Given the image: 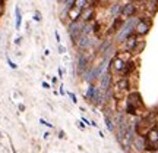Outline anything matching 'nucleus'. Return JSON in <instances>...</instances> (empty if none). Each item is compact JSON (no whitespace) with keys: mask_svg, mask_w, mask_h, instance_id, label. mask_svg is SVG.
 <instances>
[{"mask_svg":"<svg viewBox=\"0 0 158 153\" xmlns=\"http://www.w3.org/2000/svg\"><path fill=\"white\" fill-rule=\"evenodd\" d=\"M138 21H139V16L138 18L132 16V18L125 19L123 25L120 27V30H119V31L116 33V35H114V43H117V44H123L126 38L135 33V27H136V24H138Z\"/></svg>","mask_w":158,"mask_h":153,"instance_id":"nucleus-1","label":"nucleus"},{"mask_svg":"<svg viewBox=\"0 0 158 153\" xmlns=\"http://www.w3.org/2000/svg\"><path fill=\"white\" fill-rule=\"evenodd\" d=\"M91 63V56L88 55V52H78L75 59V74L81 76Z\"/></svg>","mask_w":158,"mask_h":153,"instance_id":"nucleus-2","label":"nucleus"},{"mask_svg":"<svg viewBox=\"0 0 158 153\" xmlns=\"http://www.w3.org/2000/svg\"><path fill=\"white\" fill-rule=\"evenodd\" d=\"M82 25L83 22L79 19V21H69L66 25V33L70 37V41L72 44H75L76 40L82 35Z\"/></svg>","mask_w":158,"mask_h":153,"instance_id":"nucleus-3","label":"nucleus"},{"mask_svg":"<svg viewBox=\"0 0 158 153\" xmlns=\"http://www.w3.org/2000/svg\"><path fill=\"white\" fill-rule=\"evenodd\" d=\"M151 27H152L151 16H148V15L139 16V21H138V24L135 27V34L138 35V37H145V35H148Z\"/></svg>","mask_w":158,"mask_h":153,"instance_id":"nucleus-4","label":"nucleus"},{"mask_svg":"<svg viewBox=\"0 0 158 153\" xmlns=\"http://www.w3.org/2000/svg\"><path fill=\"white\" fill-rule=\"evenodd\" d=\"M97 43L98 41L94 40V35H81L73 46L78 49V52H89Z\"/></svg>","mask_w":158,"mask_h":153,"instance_id":"nucleus-5","label":"nucleus"},{"mask_svg":"<svg viewBox=\"0 0 158 153\" xmlns=\"http://www.w3.org/2000/svg\"><path fill=\"white\" fill-rule=\"evenodd\" d=\"M145 140H146V149L145 150H148V152H155V150H158V125L151 128L150 131L146 133Z\"/></svg>","mask_w":158,"mask_h":153,"instance_id":"nucleus-6","label":"nucleus"},{"mask_svg":"<svg viewBox=\"0 0 158 153\" xmlns=\"http://www.w3.org/2000/svg\"><path fill=\"white\" fill-rule=\"evenodd\" d=\"M132 88V81L130 76H120L117 81L113 83V91H120V93H129Z\"/></svg>","mask_w":158,"mask_h":153,"instance_id":"nucleus-7","label":"nucleus"},{"mask_svg":"<svg viewBox=\"0 0 158 153\" xmlns=\"http://www.w3.org/2000/svg\"><path fill=\"white\" fill-rule=\"evenodd\" d=\"M126 103H129V105L135 106V108H136V109H139V111H141V108H145L141 93H139V91H136V90H132V91H129V93H127V96H126Z\"/></svg>","mask_w":158,"mask_h":153,"instance_id":"nucleus-8","label":"nucleus"},{"mask_svg":"<svg viewBox=\"0 0 158 153\" xmlns=\"http://www.w3.org/2000/svg\"><path fill=\"white\" fill-rule=\"evenodd\" d=\"M136 13H138V5H136L135 2L123 3V6H122V15H120L122 19H127V18L136 16Z\"/></svg>","mask_w":158,"mask_h":153,"instance_id":"nucleus-9","label":"nucleus"},{"mask_svg":"<svg viewBox=\"0 0 158 153\" xmlns=\"http://www.w3.org/2000/svg\"><path fill=\"white\" fill-rule=\"evenodd\" d=\"M98 81H100V85H98V87H100L103 91H107L110 88H113L114 80H113V74H111V72H106Z\"/></svg>","mask_w":158,"mask_h":153,"instance_id":"nucleus-10","label":"nucleus"},{"mask_svg":"<svg viewBox=\"0 0 158 153\" xmlns=\"http://www.w3.org/2000/svg\"><path fill=\"white\" fill-rule=\"evenodd\" d=\"M138 41H139V37L135 34V33L132 35H129L125 40V43H123V52H127V53H132L133 55V50H135Z\"/></svg>","mask_w":158,"mask_h":153,"instance_id":"nucleus-11","label":"nucleus"},{"mask_svg":"<svg viewBox=\"0 0 158 153\" xmlns=\"http://www.w3.org/2000/svg\"><path fill=\"white\" fill-rule=\"evenodd\" d=\"M95 16H97V9L92 8V6H88L82 10L81 13V21L82 22H94L95 21Z\"/></svg>","mask_w":158,"mask_h":153,"instance_id":"nucleus-12","label":"nucleus"},{"mask_svg":"<svg viewBox=\"0 0 158 153\" xmlns=\"http://www.w3.org/2000/svg\"><path fill=\"white\" fill-rule=\"evenodd\" d=\"M98 90H100V87L97 84H88V88H86V91L83 94L85 100L88 103H92L94 99H95V96H97V93H98Z\"/></svg>","mask_w":158,"mask_h":153,"instance_id":"nucleus-13","label":"nucleus"},{"mask_svg":"<svg viewBox=\"0 0 158 153\" xmlns=\"http://www.w3.org/2000/svg\"><path fill=\"white\" fill-rule=\"evenodd\" d=\"M132 147L133 149H136L138 152H143V150L146 149V140H145V136L136 134L135 138H133V141H132Z\"/></svg>","mask_w":158,"mask_h":153,"instance_id":"nucleus-14","label":"nucleus"},{"mask_svg":"<svg viewBox=\"0 0 158 153\" xmlns=\"http://www.w3.org/2000/svg\"><path fill=\"white\" fill-rule=\"evenodd\" d=\"M136 71V62L133 59L127 60L125 65V68H123V71H122V74H120V76H132V74Z\"/></svg>","mask_w":158,"mask_h":153,"instance_id":"nucleus-15","label":"nucleus"},{"mask_svg":"<svg viewBox=\"0 0 158 153\" xmlns=\"http://www.w3.org/2000/svg\"><path fill=\"white\" fill-rule=\"evenodd\" d=\"M122 3H113L110 8H108V15L111 19H116V18H120L122 15Z\"/></svg>","mask_w":158,"mask_h":153,"instance_id":"nucleus-16","label":"nucleus"},{"mask_svg":"<svg viewBox=\"0 0 158 153\" xmlns=\"http://www.w3.org/2000/svg\"><path fill=\"white\" fill-rule=\"evenodd\" d=\"M123 22H125V19H122V18H116V19H113V24L110 25V28H108L107 34L108 35H116V33L120 30V27L123 25Z\"/></svg>","mask_w":158,"mask_h":153,"instance_id":"nucleus-17","label":"nucleus"},{"mask_svg":"<svg viewBox=\"0 0 158 153\" xmlns=\"http://www.w3.org/2000/svg\"><path fill=\"white\" fill-rule=\"evenodd\" d=\"M81 13H82L81 9L72 6V8L69 9V21H79L81 19Z\"/></svg>","mask_w":158,"mask_h":153,"instance_id":"nucleus-18","label":"nucleus"},{"mask_svg":"<svg viewBox=\"0 0 158 153\" xmlns=\"http://www.w3.org/2000/svg\"><path fill=\"white\" fill-rule=\"evenodd\" d=\"M104 122H106V127L110 133H114L116 131V122H114V119L111 118V115H106L104 116Z\"/></svg>","mask_w":158,"mask_h":153,"instance_id":"nucleus-19","label":"nucleus"},{"mask_svg":"<svg viewBox=\"0 0 158 153\" xmlns=\"http://www.w3.org/2000/svg\"><path fill=\"white\" fill-rule=\"evenodd\" d=\"M21 24H22V12H21V8L16 6L15 8V28L18 31L21 30Z\"/></svg>","mask_w":158,"mask_h":153,"instance_id":"nucleus-20","label":"nucleus"},{"mask_svg":"<svg viewBox=\"0 0 158 153\" xmlns=\"http://www.w3.org/2000/svg\"><path fill=\"white\" fill-rule=\"evenodd\" d=\"M69 9L70 8H67V6H63L62 8V10H60V13H59V18H60V21L62 22H65V21H69Z\"/></svg>","mask_w":158,"mask_h":153,"instance_id":"nucleus-21","label":"nucleus"},{"mask_svg":"<svg viewBox=\"0 0 158 153\" xmlns=\"http://www.w3.org/2000/svg\"><path fill=\"white\" fill-rule=\"evenodd\" d=\"M145 46H146V41L142 38V40H139L138 41V44H136V47H135V50H133V55H139V53H142L143 52V49H145Z\"/></svg>","mask_w":158,"mask_h":153,"instance_id":"nucleus-22","label":"nucleus"},{"mask_svg":"<svg viewBox=\"0 0 158 153\" xmlns=\"http://www.w3.org/2000/svg\"><path fill=\"white\" fill-rule=\"evenodd\" d=\"M73 6L78 8V9H81V10H83L85 8H88V6H89V0H75Z\"/></svg>","mask_w":158,"mask_h":153,"instance_id":"nucleus-23","label":"nucleus"},{"mask_svg":"<svg viewBox=\"0 0 158 153\" xmlns=\"http://www.w3.org/2000/svg\"><path fill=\"white\" fill-rule=\"evenodd\" d=\"M32 19L35 21V22H41V19H42V16H41V12L40 10H35L34 12V16H32Z\"/></svg>","mask_w":158,"mask_h":153,"instance_id":"nucleus-24","label":"nucleus"},{"mask_svg":"<svg viewBox=\"0 0 158 153\" xmlns=\"http://www.w3.org/2000/svg\"><path fill=\"white\" fill-rule=\"evenodd\" d=\"M66 96H69L70 97V100H72V103H78V97H76L75 93H72V91H66Z\"/></svg>","mask_w":158,"mask_h":153,"instance_id":"nucleus-25","label":"nucleus"},{"mask_svg":"<svg viewBox=\"0 0 158 153\" xmlns=\"http://www.w3.org/2000/svg\"><path fill=\"white\" fill-rule=\"evenodd\" d=\"M40 124H42L44 127H47V128H53V124H50L49 121H45L44 118H40Z\"/></svg>","mask_w":158,"mask_h":153,"instance_id":"nucleus-26","label":"nucleus"},{"mask_svg":"<svg viewBox=\"0 0 158 153\" xmlns=\"http://www.w3.org/2000/svg\"><path fill=\"white\" fill-rule=\"evenodd\" d=\"M6 60H8V65H9V66H10L12 69H18V65H16V63H15V62H13L12 59H9V56L6 58Z\"/></svg>","mask_w":158,"mask_h":153,"instance_id":"nucleus-27","label":"nucleus"},{"mask_svg":"<svg viewBox=\"0 0 158 153\" xmlns=\"http://www.w3.org/2000/svg\"><path fill=\"white\" fill-rule=\"evenodd\" d=\"M54 35H56V41H57L59 44H62V37H60V33H59L57 30L54 31Z\"/></svg>","mask_w":158,"mask_h":153,"instance_id":"nucleus-28","label":"nucleus"},{"mask_svg":"<svg viewBox=\"0 0 158 153\" xmlns=\"http://www.w3.org/2000/svg\"><path fill=\"white\" fill-rule=\"evenodd\" d=\"M59 88H60V90H59V94H62V96H66V90H65V87H63V85H60Z\"/></svg>","mask_w":158,"mask_h":153,"instance_id":"nucleus-29","label":"nucleus"},{"mask_svg":"<svg viewBox=\"0 0 158 153\" xmlns=\"http://www.w3.org/2000/svg\"><path fill=\"white\" fill-rule=\"evenodd\" d=\"M51 83L54 85H57L59 84V76H51Z\"/></svg>","mask_w":158,"mask_h":153,"instance_id":"nucleus-30","label":"nucleus"},{"mask_svg":"<svg viewBox=\"0 0 158 153\" xmlns=\"http://www.w3.org/2000/svg\"><path fill=\"white\" fill-rule=\"evenodd\" d=\"M59 52H60V53L63 55V53L66 52V47H65V46H62V44H59Z\"/></svg>","mask_w":158,"mask_h":153,"instance_id":"nucleus-31","label":"nucleus"},{"mask_svg":"<svg viewBox=\"0 0 158 153\" xmlns=\"http://www.w3.org/2000/svg\"><path fill=\"white\" fill-rule=\"evenodd\" d=\"M78 127H79V130H85V124L82 121H78Z\"/></svg>","mask_w":158,"mask_h":153,"instance_id":"nucleus-32","label":"nucleus"},{"mask_svg":"<svg viewBox=\"0 0 158 153\" xmlns=\"http://www.w3.org/2000/svg\"><path fill=\"white\" fill-rule=\"evenodd\" d=\"M42 88H50V84H49V83H47V81H42Z\"/></svg>","mask_w":158,"mask_h":153,"instance_id":"nucleus-33","label":"nucleus"},{"mask_svg":"<svg viewBox=\"0 0 158 153\" xmlns=\"http://www.w3.org/2000/svg\"><path fill=\"white\" fill-rule=\"evenodd\" d=\"M21 41H22V37H16L15 38V44H21Z\"/></svg>","mask_w":158,"mask_h":153,"instance_id":"nucleus-34","label":"nucleus"},{"mask_svg":"<svg viewBox=\"0 0 158 153\" xmlns=\"http://www.w3.org/2000/svg\"><path fill=\"white\" fill-rule=\"evenodd\" d=\"M59 138H65V131H59Z\"/></svg>","mask_w":158,"mask_h":153,"instance_id":"nucleus-35","label":"nucleus"},{"mask_svg":"<svg viewBox=\"0 0 158 153\" xmlns=\"http://www.w3.org/2000/svg\"><path fill=\"white\" fill-rule=\"evenodd\" d=\"M59 76H60V78L63 76V69L62 68H59Z\"/></svg>","mask_w":158,"mask_h":153,"instance_id":"nucleus-36","label":"nucleus"},{"mask_svg":"<svg viewBox=\"0 0 158 153\" xmlns=\"http://www.w3.org/2000/svg\"><path fill=\"white\" fill-rule=\"evenodd\" d=\"M19 111L24 112V111H25V106H24V105H19Z\"/></svg>","mask_w":158,"mask_h":153,"instance_id":"nucleus-37","label":"nucleus"},{"mask_svg":"<svg viewBox=\"0 0 158 153\" xmlns=\"http://www.w3.org/2000/svg\"><path fill=\"white\" fill-rule=\"evenodd\" d=\"M49 55H50V50H49V49H45V50H44V56H49Z\"/></svg>","mask_w":158,"mask_h":153,"instance_id":"nucleus-38","label":"nucleus"},{"mask_svg":"<svg viewBox=\"0 0 158 153\" xmlns=\"http://www.w3.org/2000/svg\"><path fill=\"white\" fill-rule=\"evenodd\" d=\"M91 125H92V127H95V128L98 127V124H97V122H95V121H91Z\"/></svg>","mask_w":158,"mask_h":153,"instance_id":"nucleus-39","label":"nucleus"},{"mask_svg":"<svg viewBox=\"0 0 158 153\" xmlns=\"http://www.w3.org/2000/svg\"><path fill=\"white\" fill-rule=\"evenodd\" d=\"M44 138H45V140H47V138H49V137H50V133H44Z\"/></svg>","mask_w":158,"mask_h":153,"instance_id":"nucleus-40","label":"nucleus"},{"mask_svg":"<svg viewBox=\"0 0 158 153\" xmlns=\"http://www.w3.org/2000/svg\"><path fill=\"white\" fill-rule=\"evenodd\" d=\"M132 2H135V3H142V2H146V0H132Z\"/></svg>","mask_w":158,"mask_h":153,"instance_id":"nucleus-41","label":"nucleus"},{"mask_svg":"<svg viewBox=\"0 0 158 153\" xmlns=\"http://www.w3.org/2000/svg\"><path fill=\"white\" fill-rule=\"evenodd\" d=\"M13 153H18V152H16V150H15V149H13Z\"/></svg>","mask_w":158,"mask_h":153,"instance_id":"nucleus-42","label":"nucleus"},{"mask_svg":"<svg viewBox=\"0 0 158 153\" xmlns=\"http://www.w3.org/2000/svg\"><path fill=\"white\" fill-rule=\"evenodd\" d=\"M56 2H59V3H60V2H62V0H56Z\"/></svg>","mask_w":158,"mask_h":153,"instance_id":"nucleus-43","label":"nucleus"},{"mask_svg":"<svg viewBox=\"0 0 158 153\" xmlns=\"http://www.w3.org/2000/svg\"><path fill=\"white\" fill-rule=\"evenodd\" d=\"M0 138H2V133H0Z\"/></svg>","mask_w":158,"mask_h":153,"instance_id":"nucleus-44","label":"nucleus"}]
</instances>
